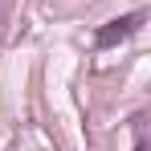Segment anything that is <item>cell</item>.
Here are the masks:
<instances>
[{
  "instance_id": "cell-1",
  "label": "cell",
  "mask_w": 151,
  "mask_h": 151,
  "mask_svg": "<svg viewBox=\"0 0 151 151\" xmlns=\"http://www.w3.org/2000/svg\"><path fill=\"white\" fill-rule=\"evenodd\" d=\"M143 17L147 12H127V17H119V21H110V25H102L98 33H94V45L98 49H110V45H119V41H127L135 29L143 25Z\"/></svg>"
},
{
  "instance_id": "cell-2",
  "label": "cell",
  "mask_w": 151,
  "mask_h": 151,
  "mask_svg": "<svg viewBox=\"0 0 151 151\" xmlns=\"http://www.w3.org/2000/svg\"><path fill=\"white\" fill-rule=\"evenodd\" d=\"M135 151H147V119L135 114Z\"/></svg>"
}]
</instances>
